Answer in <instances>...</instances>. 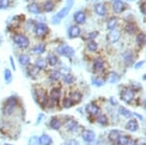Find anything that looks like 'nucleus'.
Returning a JSON list of instances; mask_svg holds the SVG:
<instances>
[{
  "instance_id": "f257e3e1",
  "label": "nucleus",
  "mask_w": 146,
  "mask_h": 145,
  "mask_svg": "<svg viewBox=\"0 0 146 145\" xmlns=\"http://www.w3.org/2000/svg\"><path fill=\"white\" fill-rule=\"evenodd\" d=\"M73 2H74L73 0H70V1L68 2L67 6L62 8V9L60 10L56 15H54L53 17H52V23H53L54 25H57V24H59L60 22H61L62 19L64 18L65 16H67L69 12H70L71 8L73 7Z\"/></svg>"
},
{
  "instance_id": "f03ea898",
  "label": "nucleus",
  "mask_w": 146,
  "mask_h": 145,
  "mask_svg": "<svg viewBox=\"0 0 146 145\" xmlns=\"http://www.w3.org/2000/svg\"><path fill=\"white\" fill-rule=\"evenodd\" d=\"M13 41L21 49H27L30 45L29 38L23 34H15V37H13Z\"/></svg>"
},
{
  "instance_id": "7ed1b4c3",
  "label": "nucleus",
  "mask_w": 146,
  "mask_h": 145,
  "mask_svg": "<svg viewBox=\"0 0 146 145\" xmlns=\"http://www.w3.org/2000/svg\"><path fill=\"white\" fill-rule=\"evenodd\" d=\"M16 104H17V99L15 97H10L6 102H5L4 105V109L3 112L5 115H11L15 110V108L16 107Z\"/></svg>"
},
{
  "instance_id": "20e7f679",
  "label": "nucleus",
  "mask_w": 146,
  "mask_h": 145,
  "mask_svg": "<svg viewBox=\"0 0 146 145\" xmlns=\"http://www.w3.org/2000/svg\"><path fill=\"white\" fill-rule=\"evenodd\" d=\"M57 53L59 54H61V56H64L66 57H72L75 56V50H74L73 48L70 47V46L68 45H60L57 47Z\"/></svg>"
},
{
  "instance_id": "39448f33",
  "label": "nucleus",
  "mask_w": 146,
  "mask_h": 145,
  "mask_svg": "<svg viewBox=\"0 0 146 145\" xmlns=\"http://www.w3.org/2000/svg\"><path fill=\"white\" fill-rule=\"evenodd\" d=\"M48 32H49V28H48V26H47L45 23L39 22V23L35 24V34H36L37 36H39V37L45 36V35L48 34Z\"/></svg>"
},
{
  "instance_id": "423d86ee",
  "label": "nucleus",
  "mask_w": 146,
  "mask_h": 145,
  "mask_svg": "<svg viewBox=\"0 0 146 145\" xmlns=\"http://www.w3.org/2000/svg\"><path fill=\"white\" fill-rule=\"evenodd\" d=\"M135 92L132 89H126L121 93V99L126 103H131V101L134 99Z\"/></svg>"
},
{
  "instance_id": "0eeeda50",
  "label": "nucleus",
  "mask_w": 146,
  "mask_h": 145,
  "mask_svg": "<svg viewBox=\"0 0 146 145\" xmlns=\"http://www.w3.org/2000/svg\"><path fill=\"white\" fill-rule=\"evenodd\" d=\"M119 38H120V31L118 29L111 30L108 35H107V40L110 43H115L117 41L119 40Z\"/></svg>"
},
{
  "instance_id": "6e6552de",
  "label": "nucleus",
  "mask_w": 146,
  "mask_h": 145,
  "mask_svg": "<svg viewBox=\"0 0 146 145\" xmlns=\"http://www.w3.org/2000/svg\"><path fill=\"white\" fill-rule=\"evenodd\" d=\"M81 30L78 25H72L68 29V36L70 38H76L80 35Z\"/></svg>"
},
{
  "instance_id": "1a4fd4ad",
  "label": "nucleus",
  "mask_w": 146,
  "mask_h": 145,
  "mask_svg": "<svg viewBox=\"0 0 146 145\" xmlns=\"http://www.w3.org/2000/svg\"><path fill=\"white\" fill-rule=\"evenodd\" d=\"M113 10L115 13H120L125 10V4L121 0H114L113 2Z\"/></svg>"
},
{
  "instance_id": "9d476101",
  "label": "nucleus",
  "mask_w": 146,
  "mask_h": 145,
  "mask_svg": "<svg viewBox=\"0 0 146 145\" xmlns=\"http://www.w3.org/2000/svg\"><path fill=\"white\" fill-rule=\"evenodd\" d=\"M74 20H75L76 23H78V25L83 24L85 23V21H86V15H85V13L82 12V11H78V12H76L75 15H74Z\"/></svg>"
},
{
  "instance_id": "9b49d317",
  "label": "nucleus",
  "mask_w": 146,
  "mask_h": 145,
  "mask_svg": "<svg viewBox=\"0 0 146 145\" xmlns=\"http://www.w3.org/2000/svg\"><path fill=\"white\" fill-rule=\"evenodd\" d=\"M35 95H36V99L40 104H45V103L47 102L46 94L42 89L36 90V91H35Z\"/></svg>"
},
{
  "instance_id": "f8f14e48",
  "label": "nucleus",
  "mask_w": 146,
  "mask_h": 145,
  "mask_svg": "<svg viewBox=\"0 0 146 145\" xmlns=\"http://www.w3.org/2000/svg\"><path fill=\"white\" fill-rule=\"evenodd\" d=\"M95 12H96V13L98 15L104 16V15H106V12H107L105 5H104L103 3H98V4H96V6H95Z\"/></svg>"
},
{
  "instance_id": "ddd939ff",
  "label": "nucleus",
  "mask_w": 146,
  "mask_h": 145,
  "mask_svg": "<svg viewBox=\"0 0 146 145\" xmlns=\"http://www.w3.org/2000/svg\"><path fill=\"white\" fill-rule=\"evenodd\" d=\"M94 69H95L96 72H101V71L104 70V61L102 58L98 57V58L95 59V61H94Z\"/></svg>"
},
{
  "instance_id": "4468645a",
  "label": "nucleus",
  "mask_w": 146,
  "mask_h": 145,
  "mask_svg": "<svg viewBox=\"0 0 146 145\" xmlns=\"http://www.w3.org/2000/svg\"><path fill=\"white\" fill-rule=\"evenodd\" d=\"M82 138H83L85 141L92 142V141H94V139L96 138V134L91 130H86V131H84L83 134H82Z\"/></svg>"
},
{
  "instance_id": "2eb2a0df",
  "label": "nucleus",
  "mask_w": 146,
  "mask_h": 145,
  "mask_svg": "<svg viewBox=\"0 0 146 145\" xmlns=\"http://www.w3.org/2000/svg\"><path fill=\"white\" fill-rule=\"evenodd\" d=\"M86 110L88 113L90 115H92V116H96V115L100 113V108H98V106H96V104H94V103L88 104L86 107Z\"/></svg>"
},
{
  "instance_id": "dca6fc26",
  "label": "nucleus",
  "mask_w": 146,
  "mask_h": 145,
  "mask_svg": "<svg viewBox=\"0 0 146 145\" xmlns=\"http://www.w3.org/2000/svg\"><path fill=\"white\" fill-rule=\"evenodd\" d=\"M126 129L131 131V132H136V131L139 129V124H137L136 119H131L129 120L126 124Z\"/></svg>"
},
{
  "instance_id": "f3484780",
  "label": "nucleus",
  "mask_w": 146,
  "mask_h": 145,
  "mask_svg": "<svg viewBox=\"0 0 146 145\" xmlns=\"http://www.w3.org/2000/svg\"><path fill=\"white\" fill-rule=\"evenodd\" d=\"M60 95H61V94H60V90L58 88H54L50 93L51 99L53 100L54 103H57V101H58Z\"/></svg>"
},
{
  "instance_id": "a211bd4d",
  "label": "nucleus",
  "mask_w": 146,
  "mask_h": 145,
  "mask_svg": "<svg viewBox=\"0 0 146 145\" xmlns=\"http://www.w3.org/2000/svg\"><path fill=\"white\" fill-rule=\"evenodd\" d=\"M28 12H30L31 13H34V15H38V13H41V9L39 7V5L36 3H32L28 6Z\"/></svg>"
},
{
  "instance_id": "6ab92c4d",
  "label": "nucleus",
  "mask_w": 146,
  "mask_h": 145,
  "mask_svg": "<svg viewBox=\"0 0 146 145\" xmlns=\"http://www.w3.org/2000/svg\"><path fill=\"white\" fill-rule=\"evenodd\" d=\"M119 79H120V76L115 72H111L108 75V81L110 83H113V84L117 83V82L119 81Z\"/></svg>"
},
{
  "instance_id": "aec40b11",
  "label": "nucleus",
  "mask_w": 146,
  "mask_h": 145,
  "mask_svg": "<svg viewBox=\"0 0 146 145\" xmlns=\"http://www.w3.org/2000/svg\"><path fill=\"white\" fill-rule=\"evenodd\" d=\"M39 140V144L41 145H51L52 144V138L51 136H47V135H42L38 138Z\"/></svg>"
},
{
  "instance_id": "412c9836",
  "label": "nucleus",
  "mask_w": 146,
  "mask_h": 145,
  "mask_svg": "<svg viewBox=\"0 0 146 145\" xmlns=\"http://www.w3.org/2000/svg\"><path fill=\"white\" fill-rule=\"evenodd\" d=\"M70 98H71V100L74 102V104H75V103H78L81 100L82 95L79 92H73L70 95Z\"/></svg>"
},
{
  "instance_id": "4be33fe9",
  "label": "nucleus",
  "mask_w": 146,
  "mask_h": 145,
  "mask_svg": "<svg viewBox=\"0 0 146 145\" xmlns=\"http://www.w3.org/2000/svg\"><path fill=\"white\" fill-rule=\"evenodd\" d=\"M117 25V17H111L107 21V28L109 30H114Z\"/></svg>"
},
{
  "instance_id": "5701e85b",
  "label": "nucleus",
  "mask_w": 146,
  "mask_h": 145,
  "mask_svg": "<svg viewBox=\"0 0 146 145\" xmlns=\"http://www.w3.org/2000/svg\"><path fill=\"white\" fill-rule=\"evenodd\" d=\"M45 49H46V47L44 44H38L32 49V52L35 54H41L45 52Z\"/></svg>"
},
{
  "instance_id": "b1692460",
  "label": "nucleus",
  "mask_w": 146,
  "mask_h": 145,
  "mask_svg": "<svg viewBox=\"0 0 146 145\" xmlns=\"http://www.w3.org/2000/svg\"><path fill=\"white\" fill-rule=\"evenodd\" d=\"M19 63L23 66H28L30 64V57L27 54H20L19 56Z\"/></svg>"
},
{
  "instance_id": "393cba45",
  "label": "nucleus",
  "mask_w": 146,
  "mask_h": 145,
  "mask_svg": "<svg viewBox=\"0 0 146 145\" xmlns=\"http://www.w3.org/2000/svg\"><path fill=\"white\" fill-rule=\"evenodd\" d=\"M47 60H48L49 64H50L51 66H56V63L58 62V58H57V56H54V54H49V56H47Z\"/></svg>"
},
{
  "instance_id": "a878e982",
  "label": "nucleus",
  "mask_w": 146,
  "mask_h": 145,
  "mask_svg": "<svg viewBox=\"0 0 146 145\" xmlns=\"http://www.w3.org/2000/svg\"><path fill=\"white\" fill-rule=\"evenodd\" d=\"M50 125H51V127L53 128V129L58 130L59 128L61 127V122H60L59 119H56V117H54V119L51 120Z\"/></svg>"
},
{
  "instance_id": "bb28decb",
  "label": "nucleus",
  "mask_w": 146,
  "mask_h": 145,
  "mask_svg": "<svg viewBox=\"0 0 146 145\" xmlns=\"http://www.w3.org/2000/svg\"><path fill=\"white\" fill-rule=\"evenodd\" d=\"M54 9V4L52 1H47L43 5V10L45 11L46 13H50Z\"/></svg>"
},
{
  "instance_id": "cd10ccee",
  "label": "nucleus",
  "mask_w": 146,
  "mask_h": 145,
  "mask_svg": "<svg viewBox=\"0 0 146 145\" xmlns=\"http://www.w3.org/2000/svg\"><path fill=\"white\" fill-rule=\"evenodd\" d=\"M119 136H120L119 132H118L117 130H112L111 132H110V134H109L108 138H109V139L111 141H117Z\"/></svg>"
},
{
  "instance_id": "c85d7f7f",
  "label": "nucleus",
  "mask_w": 146,
  "mask_h": 145,
  "mask_svg": "<svg viewBox=\"0 0 146 145\" xmlns=\"http://www.w3.org/2000/svg\"><path fill=\"white\" fill-rule=\"evenodd\" d=\"M118 113H119L121 116L125 117H132V113L130 111L128 110V109H126L125 107H122V106H120L119 108H118Z\"/></svg>"
},
{
  "instance_id": "c756f323",
  "label": "nucleus",
  "mask_w": 146,
  "mask_h": 145,
  "mask_svg": "<svg viewBox=\"0 0 146 145\" xmlns=\"http://www.w3.org/2000/svg\"><path fill=\"white\" fill-rule=\"evenodd\" d=\"M35 67L37 68V69L39 70H42V69H45L47 64H46V61L44 60L43 58H38L36 61H35Z\"/></svg>"
},
{
  "instance_id": "7c9ffc66",
  "label": "nucleus",
  "mask_w": 146,
  "mask_h": 145,
  "mask_svg": "<svg viewBox=\"0 0 146 145\" xmlns=\"http://www.w3.org/2000/svg\"><path fill=\"white\" fill-rule=\"evenodd\" d=\"M87 48H88V50H89L90 52H96V50H98V43H96V41L90 40L89 42H88V44H87Z\"/></svg>"
},
{
  "instance_id": "2f4dec72",
  "label": "nucleus",
  "mask_w": 146,
  "mask_h": 145,
  "mask_svg": "<svg viewBox=\"0 0 146 145\" xmlns=\"http://www.w3.org/2000/svg\"><path fill=\"white\" fill-rule=\"evenodd\" d=\"M136 41L137 43V45L139 46H142L145 44V34H143V32H141V34H137V36L136 38Z\"/></svg>"
},
{
  "instance_id": "473e14b6",
  "label": "nucleus",
  "mask_w": 146,
  "mask_h": 145,
  "mask_svg": "<svg viewBox=\"0 0 146 145\" xmlns=\"http://www.w3.org/2000/svg\"><path fill=\"white\" fill-rule=\"evenodd\" d=\"M66 126L70 131H75L76 128H78V123H76L75 120H69V121L66 123Z\"/></svg>"
},
{
  "instance_id": "72a5a7b5",
  "label": "nucleus",
  "mask_w": 146,
  "mask_h": 145,
  "mask_svg": "<svg viewBox=\"0 0 146 145\" xmlns=\"http://www.w3.org/2000/svg\"><path fill=\"white\" fill-rule=\"evenodd\" d=\"M12 78H13V75H12L11 70L6 69L4 71V79H5V81H6V83H10V82L12 81Z\"/></svg>"
},
{
  "instance_id": "f704fd0d",
  "label": "nucleus",
  "mask_w": 146,
  "mask_h": 145,
  "mask_svg": "<svg viewBox=\"0 0 146 145\" xmlns=\"http://www.w3.org/2000/svg\"><path fill=\"white\" fill-rule=\"evenodd\" d=\"M60 77V72L59 71H53L50 73V79L52 81H56L58 80Z\"/></svg>"
},
{
  "instance_id": "c9c22d12",
  "label": "nucleus",
  "mask_w": 146,
  "mask_h": 145,
  "mask_svg": "<svg viewBox=\"0 0 146 145\" xmlns=\"http://www.w3.org/2000/svg\"><path fill=\"white\" fill-rule=\"evenodd\" d=\"M136 26L133 25V23H128L127 25L125 27V31L128 32V34H134L135 32H136Z\"/></svg>"
},
{
  "instance_id": "e433bc0d",
  "label": "nucleus",
  "mask_w": 146,
  "mask_h": 145,
  "mask_svg": "<svg viewBox=\"0 0 146 145\" xmlns=\"http://www.w3.org/2000/svg\"><path fill=\"white\" fill-rule=\"evenodd\" d=\"M96 121H98L100 124L101 125H106L107 123H108V119H107L106 116H104V115H101L96 119Z\"/></svg>"
},
{
  "instance_id": "4c0bfd02",
  "label": "nucleus",
  "mask_w": 146,
  "mask_h": 145,
  "mask_svg": "<svg viewBox=\"0 0 146 145\" xmlns=\"http://www.w3.org/2000/svg\"><path fill=\"white\" fill-rule=\"evenodd\" d=\"M128 140H129V138L126 136H118L117 142L119 145H126V143H127Z\"/></svg>"
},
{
  "instance_id": "58836bf2",
  "label": "nucleus",
  "mask_w": 146,
  "mask_h": 145,
  "mask_svg": "<svg viewBox=\"0 0 146 145\" xmlns=\"http://www.w3.org/2000/svg\"><path fill=\"white\" fill-rule=\"evenodd\" d=\"M73 105H74V102L71 100L70 97H67V98H64V99H63V107L64 108H70Z\"/></svg>"
},
{
  "instance_id": "ea45409f",
  "label": "nucleus",
  "mask_w": 146,
  "mask_h": 145,
  "mask_svg": "<svg viewBox=\"0 0 146 145\" xmlns=\"http://www.w3.org/2000/svg\"><path fill=\"white\" fill-rule=\"evenodd\" d=\"M124 60L127 63H130V62L133 61V54H132L130 51H127L124 54Z\"/></svg>"
},
{
  "instance_id": "a19ab883",
  "label": "nucleus",
  "mask_w": 146,
  "mask_h": 145,
  "mask_svg": "<svg viewBox=\"0 0 146 145\" xmlns=\"http://www.w3.org/2000/svg\"><path fill=\"white\" fill-rule=\"evenodd\" d=\"M63 80H64L65 83L71 84L74 82V76L72 75H70V73H68V75H65L64 76H63Z\"/></svg>"
},
{
  "instance_id": "79ce46f5",
  "label": "nucleus",
  "mask_w": 146,
  "mask_h": 145,
  "mask_svg": "<svg viewBox=\"0 0 146 145\" xmlns=\"http://www.w3.org/2000/svg\"><path fill=\"white\" fill-rule=\"evenodd\" d=\"M10 0H0V9H5V8L9 7Z\"/></svg>"
},
{
  "instance_id": "37998d69",
  "label": "nucleus",
  "mask_w": 146,
  "mask_h": 145,
  "mask_svg": "<svg viewBox=\"0 0 146 145\" xmlns=\"http://www.w3.org/2000/svg\"><path fill=\"white\" fill-rule=\"evenodd\" d=\"M93 84L98 87H100L104 84V81H103V79H101V78H96L95 80L93 81Z\"/></svg>"
},
{
  "instance_id": "c03bdc74",
  "label": "nucleus",
  "mask_w": 146,
  "mask_h": 145,
  "mask_svg": "<svg viewBox=\"0 0 146 145\" xmlns=\"http://www.w3.org/2000/svg\"><path fill=\"white\" fill-rule=\"evenodd\" d=\"M38 144H39V140H38L37 136H33V138H31L29 145H38Z\"/></svg>"
},
{
  "instance_id": "a18cd8bd",
  "label": "nucleus",
  "mask_w": 146,
  "mask_h": 145,
  "mask_svg": "<svg viewBox=\"0 0 146 145\" xmlns=\"http://www.w3.org/2000/svg\"><path fill=\"white\" fill-rule=\"evenodd\" d=\"M98 32H96V31L92 32L87 35V38L88 39H94V38H96V36H98Z\"/></svg>"
},
{
  "instance_id": "49530a36",
  "label": "nucleus",
  "mask_w": 146,
  "mask_h": 145,
  "mask_svg": "<svg viewBox=\"0 0 146 145\" xmlns=\"http://www.w3.org/2000/svg\"><path fill=\"white\" fill-rule=\"evenodd\" d=\"M140 12H141L143 15H145L146 13V9H145V3H142L140 5Z\"/></svg>"
},
{
  "instance_id": "de8ad7c7",
  "label": "nucleus",
  "mask_w": 146,
  "mask_h": 145,
  "mask_svg": "<svg viewBox=\"0 0 146 145\" xmlns=\"http://www.w3.org/2000/svg\"><path fill=\"white\" fill-rule=\"evenodd\" d=\"M68 145H80V144H79V142H78L76 140H75V139H72V140L69 141Z\"/></svg>"
},
{
  "instance_id": "09e8293b",
  "label": "nucleus",
  "mask_w": 146,
  "mask_h": 145,
  "mask_svg": "<svg viewBox=\"0 0 146 145\" xmlns=\"http://www.w3.org/2000/svg\"><path fill=\"white\" fill-rule=\"evenodd\" d=\"M126 145H137V141L134 140V139H129Z\"/></svg>"
},
{
  "instance_id": "8fccbe9b",
  "label": "nucleus",
  "mask_w": 146,
  "mask_h": 145,
  "mask_svg": "<svg viewBox=\"0 0 146 145\" xmlns=\"http://www.w3.org/2000/svg\"><path fill=\"white\" fill-rule=\"evenodd\" d=\"M144 63V61H139V62H137V63L135 65V69H139V68H140L142 66V64Z\"/></svg>"
},
{
  "instance_id": "3c124183",
  "label": "nucleus",
  "mask_w": 146,
  "mask_h": 145,
  "mask_svg": "<svg viewBox=\"0 0 146 145\" xmlns=\"http://www.w3.org/2000/svg\"><path fill=\"white\" fill-rule=\"evenodd\" d=\"M10 62L12 64V67L13 70H15V61H13V56H10Z\"/></svg>"
},
{
  "instance_id": "603ef678",
  "label": "nucleus",
  "mask_w": 146,
  "mask_h": 145,
  "mask_svg": "<svg viewBox=\"0 0 146 145\" xmlns=\"http://www.w3.org/2000/svg\"><path fill=\"white\" fill-rule=\"evenodd\" d=\"M110 100H111V102H112V105H117V101H115V99L114 97H111L110 98Z\"/></svg>"
},
{
  "instance_id": "864d4df0",
  "label": "nucleus",
  "mask_w": 146,
  "mask_h": 145,
  "mask_svg": "<svg viewBox=\"0 0 146 145\" xmlns=\"http://www.w3.org/2000/svg\"><path fill=\"white\" fill-rule=\"evenodd\" d=\"M127 1H135V0H127Z\"/></svg>"
},
{
  "instance_id": "5fc2aeb1",
  "label": "nucleus",
  "mask_w": 146,
  "mask_h": 145,
  "mask_svg": "<svg viewBox=\"0 0 146 145\" xmlns=\"http://www.w3.org/2000/svg\"><path fill=\"white\" fill-rule=\"evenodd\" d=\"M141 145H145V143H142V144H141Z\"/></svg>"
},
{
  "instance_id": "6e6d98bb",
  "label": "nucleus",
  "mask_w": 146,
  "mask_h": 145,
  "mask_svg": "<svg viewBox=\"0 0 146 145\" xmlns=\"http://www.w3.org/2000/svg\"><path fill=\"white\" fill-rule=\"evenodd\" d=\"M92 1H96V0H92Z\"/></svg>"
},
{
  "instance_id": "4d7b16f0",
  "label": "nucleus",
  "mask_w": 146,
  "mask_h": 145,
  "mask_svg": "<svg viewBox=\"0 0 146 145\" xmlns=\"http://www.w3.org/2000/svg\"><path fill=\"white\" fill-rule=\"evenodd\" d=\"M5 145H11V144H5Z\"/></svg>"
},
{
  "instance_id": "13d9d810",
  "label": "nucleus",
  "mask_w": 146,
  "mask_h": 145,
  "mask_svg": "<svg viewBox=\"0 0 146 145\" xmlns=\"http://www.w3.org/2000/svg\"><path fill=\"white\" fill-rule=\"evenodd\" d=\"M62 145H67V144H62Z\"/></svg>"
}]
</instances>
